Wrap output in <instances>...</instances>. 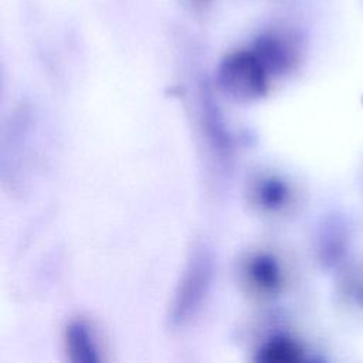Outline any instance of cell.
<instances>
[{
    "label": "cell",
    "mask_w": 363,
    "mask_h": 363,
    "mask_svg": "<svg viewBox=\"0 0 363 363\" xmlns=\"http://www.w3.org/2000/svg\"><path fill=\"white\" fill-rule=\"evenodd\" d=\"M282 187L275 183L274 180H264V183H261L259 189L257 190V196H258V201L259 204L267 208H272L275 206L279 204V201L282 200Z\"/></svg>",
    "instance_id": "8992f818"
},
{
    "label": "cell",
    "mask_w": 363,
    "mask_h": 363,
    "mask_svg": "<svg viewBox=\"0 0 363 363\" xmlns=\"http://www.w3.org/2000/svg\"><path fill=\"white\" fill-rule=\"evenodd\" d=\"M292 347L284 340H271L265 343L258 352L259 362H285L292 356Z\"/></svg>",
    "instance_id": "5b68a950"
},
{
    "label": "cell",
    "mask_w": 363,
    "mask_h": 363,
    "mask_svg": "<svg viewBox=\"0 0 363 363\" xmlns=\"http://www.w3.org/2000/svg\"><path fill=\"white\" fill-rule=\"evenodd\" d=\"M191 1H194V3H206L207 0H191Z\"/></svg>",
    "instance_id": "52a82bcc"
},
{
    "label": "cell",
    "mask_w": 363,
    "mask_h": 363,
    "mask_svg": "<svg viewBox=\"0 0 363 363\" xmlns=\"http://www.w3.org/2000/svg\"><path fill=\"white\" fill-rule=\"evenodd\" d=\"M269 72L254 48L240 50L228 54L221 61L217 79L227 94L237 99L248 101L257 99L267 92Z\"/></svg>",
    "instance_id": "6da1fadb"
},
{
    "label": "cell",
    "mask_w": 363,
    "mask_h": 363,
    "mask_svg": "<svg viewBox=\"0 0 363 363\" xmlns=\"http://www.w3.org/2000/svg\"><path fill=\"white\" fill-rule=\"evenodd\" d=\"M65 350L69 360L77 363L98 362V350L89 328L81 322H71L65 330Z\"/></svg>",
    "instance_id": "3957f363"
},
{
    "label": "cell",
    "mask_w": 363,
    "mask_h": 363,
    "mask_svg": "<svg viewBox=\"0 0 363 363\" xmlns=\"http://www.w3.org/2000/svg\"><path fill=\"white\" fill-rule=\"evenodd\" d=\"M248 275L252 285L262 292H271L279 284V269L274 259L267 255H257L251 259Z\"/></svg>",
    "instance_id": "277c9868"
},
{
    "label": "cell",
    "mask_w": 363,
    "mask_h": 363,
    "mask_svg": "<svg viewBox=\"0 0 363 363\" xmlns=\"http://www.w3.org/2000/svg\"><path fill=\"white\" fill-rule=\"evenodd\" d=\"M211 259L207 252L196 251L184 271L182 282L174 296L170 320L182 325L196 312L207 294L211 279Z\"/></svg>",
    "instance_id": "7a4b0ae2"
}]
</instances>
